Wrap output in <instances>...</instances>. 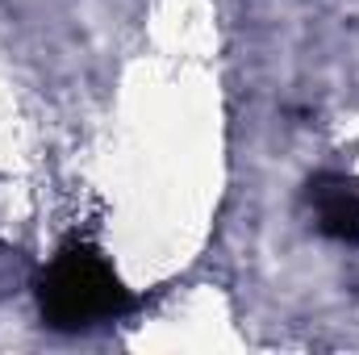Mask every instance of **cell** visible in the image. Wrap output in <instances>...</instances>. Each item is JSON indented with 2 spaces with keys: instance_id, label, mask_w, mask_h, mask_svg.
<instances>
[{
  "instance_id": "obj_1",
  "label": "cell",
  "mask_w": 359,
  "mask_h": 355,
  "mask_svg": "<svg viewBox=\"0 0 359 355\" xmlns=\"http://www.w3.org/2000/svg\"><path fill=\"white\" fill-rule=\"evenodd\" d=\"M38 309L55 330H92L134 309L130 288L88 243H67L38 276Z\"/></svg>"
},
{
  "instance_id": "obj_2",
  "label": "cell",
  "mask_w": 359,
  "mask_h": 355,
  "mask_svg": "<svg viewBox=\"0 0 359 355\" xmlns=\"http://www.w3.org/2000/svg\"><path fill=\"white\" fill-rule=\"evenodd\" d=\"M309 205L318 213V230L339 243H359V188L347 176H313L309 180Z\"/></svg>"
}]
</instances>
